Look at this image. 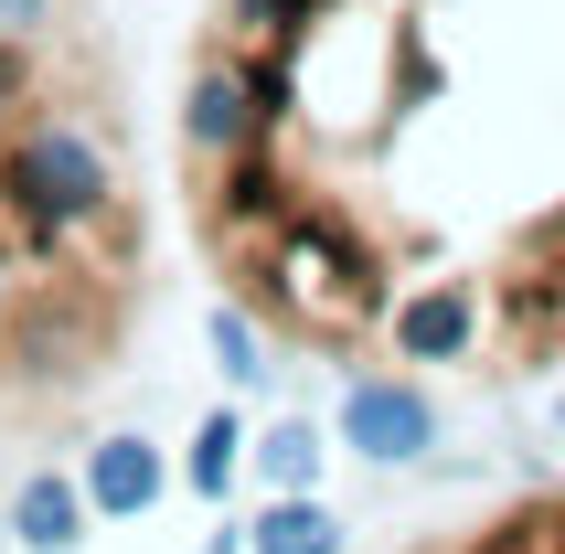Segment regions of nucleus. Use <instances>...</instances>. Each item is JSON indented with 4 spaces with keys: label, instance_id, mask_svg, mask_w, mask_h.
<instances>
[{
    "label": "nucleus",
    "instance_id": "f257e3e1",
    "mask_svg": "<svg viewBox=\"0 0 565 554\" xmlns=\"http://www.w3.org/2000/svg\"><path fill=\"white\" fill-rule=\"evenodd\" d=\"M11 203H22L43 235L96 224V214H107V160H96V139H86V128H64V118L22 128V139H11Z\"/></svg>",
    "mask_w": 565,
    "mask_h": 554
},
{
    "label": "nucleus",
    "instance_id": "f03ea898",
    "mask_svg": "<svg viewBox=\"0 0 565 554\" xmlns=\"http://www.w3.org/2000/svg\"><path fill=\"white\" fill-rule=\"evenodd\" d=\"M278 96H288V75L278 64H256V75H203L192 86V150H235V139H256V128L278 118Z\"/></svg>",
    "mask_w": 565,
    "mask_h": 554
},
{
    "label": "nucleus",
    "instance_id": "7ed1b4c3",
    "mask_svg": "<svg viewBox=\"0 0 565 554\" xmlns=\"http://www.w3.org/2000/svg\"><path fill=\"white\" fill-rule=\"evenodd\" d=\"M342 437L363 448V459H416L427 448V395H406V384H352L342 395Z\"/></svg>",
    "mask_w": 565,
    "mask_h": 554
},
{
    "label": "nucleus",
    "instance_id": "20e7f679",
    "mask_svg": "<svg viewBox=\"0 0 565 554\" xmlns=\"http://www.w3.org/2000/svg\"><path fill=\"white\" fill-rule=\"evenodd\" d=\"M86 501L96 512H150L160 501V448L150 437H107V448L86 459Z\"/></svg>",
    "mask_w": 565,
    "mask_h": 554
},
{
    "label": "nucleus",
    "instance_id": "39448f33",
    "mask_svg": "<svg viewBox=\"0 0 565 554\" xmlns=\"http://www.w3.org/2000/svg\"><path fill=\"white\" fill-rule=\"evenodd\" d=\"M75 523H86V491L75 480H22V501H11V544L22 554H75Z\"/></svg>",
    "mask_w": 565,
    "mask_h": 554
},
{
    "label": "nucleus",
    "instance_id": "423d86ee",
    "mask_svg": "<svg viewBox=\"0 0 565 554\" xmlns=\"http://www.w3.org/2000/svg\"><path fill=\"white\" fill-rule=\"evenodd\" d=\"M395 341H406L416 363H448V352L470 341V299H459V288H427V299H406V309H395Z\"/></svg>",
    "mask_w": 565,
    "mask_h": 554
},
{
    "label": "nucleus",
    "instance_id": "0eeeda50",
    "mask_svg": "<svg viewBox=\"0 0 565 554\" xmlns=\"http://www.w3.org/2000/svg\"><path fill=\"white\" fill-rule=\"evenodd\" d=\"M256 554H342V523L320 512V501H267V523L246 533Z\"/></svg>",
    "mask_w": 565,
    "mask_h": 554
},
{
    "label": "nucleus",
    "instance_id": "6e6552de",
    "mask_svg": "<svg viewBox=\"0 0 565 554\" xmlns=\"http://www.w3.org/2000/svg\"><path fill=\"white\" fill-rule=\"evenodd\" d=\"M256 459H267V480H278V491H310V480H320V437H310V427H267V448H256Z\"/></svg>",
    "mask_w": 565,
    "mask_h": 554
},
{
    "label": "nucleus",
    "instance_id": "1a4fd4ad",
    "mask_svg": "<svg viewBox=\"0 0 565 554\" xmlns=\"http://www.w3.org/2000/svg\"><path fill=\"white\" fill-rule=\"evenodd\" d=\"M235 448H246L235 416H203V437H192V491H224L235 480Z\"/></svg>",
    "mask_w": 565,
    "mask_h": 554
},
{
    "label": "nucleus",
    "instance_id": "9d476101",
    "mask_svg": "<svg viewBox=\"0 0 565 554\" xmlns=\"http://www.w3.org/2000/svg\"><path fill=\"white\" fill-rule=\"evenodd\" d=\"M214 352H224V373H235V384H256V373H267V352H256V320H246V309H214Z\"/></svg>",
    "mask_w": 565,
    "mask_h": 554
},
{
    "label": "nucleus",
    "instance_id": "9b49d317",
    "mask_svg": "<svg viewBox=\"0 0 565 554\" xmlns=\"http://www.w3.org/2000/svg\"><path fill=\"white\" fill-rule=\"evenodd\" d=\"M43 11H54V0H0V32H32Z\"/></svg>",
    "mask_w": 565,
    "mask_h": 554
},
{
    "label": "nucleus",
    "instance_id": "f8f14e48",
    "mask_svg": "<svg viewBox=\"0 0 565 554\" xmlns=\"http://www.w3.org/2000/svg\"><path fill=\"white\" fill-rule=\"evenodd\" d=\"M22 96V54H11V32H0V107Z\"/></svg>",
    "mask_w": 565,
    "mask_h": 554
},
{
    "label": "nucleus",
    "instance_id": "ddd939ff",
    "mask_svg": "<svg viewBox=\"0 0 565 554\" xmlns=\"http://www.w3.org/2000/svg\"><path fill=\"white\" fill-rule=\"evenodd\" d=\"M0 309H11V246H0Z\"/></svg>",
    "mask_w": 565,
    "mask_h": 554
}]
</instances>
